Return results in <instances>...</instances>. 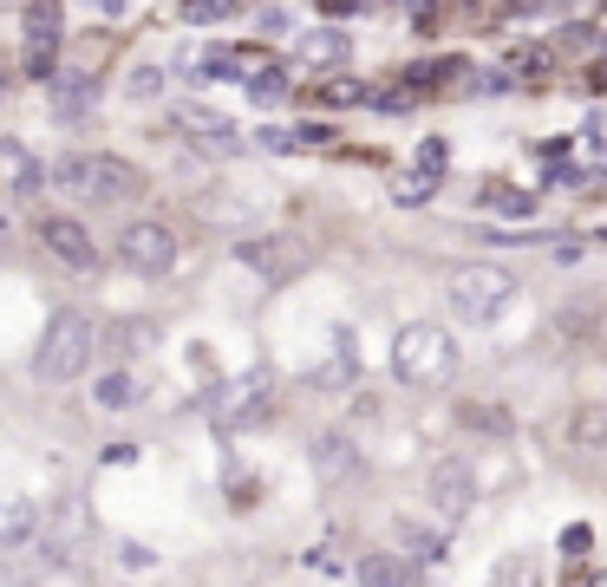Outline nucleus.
<instances>
[{
    "label": "nucleus",
    "mask_w": 607,
    "mask_h": 587,
    "mask_svg": "<svg viewBox=\"0 0 607 587\" xmlns=\"http://www.w3.org/2000/svg\"><path fill=\"white\" fill-rule=\"evenodd\" d=\"M92 78H52V118H85L92 111Z\"/></svg>",
    "instance_id": "4468645a"
},
{
    "label": "nucleus",
    "mask_w": 607,
    "mask_h": 587,
    "mask_svg": "<svg viewBox=\"0 0 607 587\" xmlns=\"http://www.w3.org/2000/svg\"><path fill=\"white\" fill-rule=\"evenodd\" d=\"M157 555L144 549V542H118V568H150Z\"/></svg>",
    "instance_id": "c756f323"
},
{
    "label": "nucleus",
    "mask_w": 607,
    "mask_h": 587,
    "mask_svg": "<svg viewBox=\"0 0 607 587\" xmlns=\"http://www.w3.org/2000/svg\"><path fill=\"white\" fill-rule=\"evenodd\" d=\"M347 52H353V33H340V26H314V33H301V39H294V59H301V65H314V72L347 65Z\"/></svg>",
    "instance_id": "9b49d317"
},
{
    "label": "nucleus",
    "mask_w": 607,
    "mask_h": 587,
    "mask_svg": "<svg viewBox=\"0 0 607 587\" xmlns=\"http://www.w3.org/2000/svg\"><path fill=\"white\" fill-rule=\"evenodd\" d=\"M98 405H105V412L137 405V372H105V379H98Z\"/></svg>",
    "instance_id": "dca6fc26"
},
{
    "label": "nucleus",
    "mask_w": 607,
    "mask_h": 587,
    "mask_svg": "<svg viewBox=\"0 0 607 587\" xmlns=\"http://www.w3.org/2000/svg\"><path fill=\"white\" fill-rule=\"evenodd\" d=\"M33 529H39V510L26 497H0V549H20Z\"/></svg>",
    "instance_id": "ddd939ff"
},
{
    "label": "nucleus",
    "mask_w": 607,
    "mask_h": 587,
    "mask_svg": "<svg viewBox=\"0 0 607 587\" xmlns=\"http://www.w3.org/2000/svg\"><path fill=\"white\" fill-rule=\"evenodd\" d=\"M118 261L131 268V274H163V268H177V229L170 222H124V235H118Z\"/></svg>",
    "instance_id": "39448f33"
},
{
    "label": "nucleus",
    "mask_w": 607,
    "mask_h": 587,
    "mask_svg": "<svg viewBox=\"0 0 607 587\" xmlns=\"http://www.w3.org/2000/svg\"><path fill=\"white\" fill-rule=\"evenodd\" d=\"M124 91H131L137 105H150V98H163V72H157V65H137V72L124 78Z\"/></svg>",
    "instance_id": "4be33fe9"
},
{
    "label": "nucleus",
    "mask_w": 607,
    "mask_h": 587,
    "mask_svg": "<svg viewBox=\"0 0 607 587\" xmlns=\"http://www.w3.org/2000/svg\"><path fill=\"white\" fill-rule=\"evenodd\" d=\"M52 183H59L72 203H92V209L144 196V170L124 163V157H111V150H65V157L52 163Z\"/></svg>",
    "instance_id": "f257e3e1"
},
{
    "label": "nucleus",
    "mask_w": 607,
    "mask_h": 587,
    "mask_svg": "<svg viewBox=\"0 0 607 587\" xmlns=\"http://www.w3.org/2000/svg\"><path fill=\"white\" fill-rule=\"evenodd\" d=\"M92 353H98V327L85 320V314H72V307H59L52 320H46V333H39V353H33V372L46 379V386H72L85 366H92Z\"/></svg>",
    "instance_id": "7ed1b4c3"
},
{
    "label": "nucleus",
    "mask_w": 607,
    "mask_h": 587,
    "mask_svg": "<svg viewBox=\"0 0 607 587\" xmlns=\"http://www.w3.org/2000/svg\"><path fill=\"white\" fill-rule=\"evenodd\" d=\"M216 418L229 431H248V425H268L275 418V379L268 372H242L216 392Z\"/></svg>",
    "instance_id": "423d86ee"
},
{
    "label": "nucleus",
    "mask_w": 607,
    "mask_h": 587,
    "mask_svg": "<svg viewBox=\"0 0 607 587\" xmlns=\"http://www.w3.org/2000/svg\"><path fill=\"white\" fill-rule=\"evenodd\" d=\"M445 157H451V150H445V137H425V150H418V176H432V183H438Z\"/></svg>",
    "instance_id": "bb28decb"
},
{
    "label": "nucleus",
    "mask_w": 607,
    "mask_h": 587,
    "mask_svg": "<svg viewBox=\"0 0 607 587\" xmlns=\"http://www.w3.org/2000/svg\"><path fill=\"white\" fill-rule=\"evenodd\" d=\"M235 255H242L255 274H268V281H294V274L314 268V248H307L301 235H248Z\"/></svg>",
    "instance_id": "6e6552de"
},
{
    "label": "nucleus",
    "mask_w": 607,
    "mask_h": 587,
    "mask_svg": "<svg viewBox=\"0 0 607 587\" xmlns=\"http://www.w3.org/2000/svg\"><path fill=\"white\" fill-rule=\"evenodd\" d=\"M333 346H340V353H333L327 366H314V386H347V379H353V340L340 333Z\"/></svg>",
    "instance_id": "6ab92c4d"
},
{
    "label": "nucleus",
    "mask_w": 607,
    "mask_h": 587,
    "mask_svg": "<svg viewBox=\"0 0 607 587\" xmlns=\"http://www.w3.org/2000/svg\"><path fill=\"white\" fill-rule=\"evenodd\" d=\"M7 163H13V189H20V196H33V189H39V163H33L26 150H7Z\"/></svg>",
    "instance_id": "a878e982"
},
{
    "label": "nucleus",
    "mask_w": 607,
    "mask_h": 587,
    "mask_svg": "<svg viewBox=\"0 0 607 587\" xmlns=\"http://www.w3.org/2000/svg\"><path fill=\"white\" fill-rule=\"evenodd\" d=\"M177 131H190V144H203L209 157H235L248 137H242V124L229 118V111H216V105H203V98H183L177 105Z\"/></svg>",
    "instance_id": "0eeeda50"
},
{
    "label": "nucleus",
    "mask_w": 607,
    "mask_h": 587,
    "mask_svg": "<svg viewBox=\"0 0 607 587\" xmlns=\"http://www.w3.org/2000/svg\"><path fill=\"white\" fill-rule=\"evenodd\" d=\"M262 26H268V33H288V26H294V13H288V7H268V13H262Z\"/></svg>",
    "instance_id": "7c9ffc66"
},
{
    "label": "nucleus",
    "mask_w": 607,
    "mask_h": 587,
    "mask_svg": "<svg viewBox=\"0 0 607 587\" xmlns=\"http://www.w3.org/2000/svg\"><path fill=\"white\" fill-rule=\"evenodd\" d=\"M255 144H262V150H301V144H294V131H281V124L255 131Z\"/></svg>",
    "instance_id": "c85d7f7f"
},
{
    "label": "nucleus",
    "mask_w": 607,
    "mask_h": 587,
    "mask_svg": "<svg viewBox=\"0 0 607 587\" xmlns=\"http://www.w3.org/2000/svg\"><path fill=\"white\" fill-rule=\"evenodd\" d=\"M229 13H235L229 0H190V7H177V20H183V26H222Z\"/></svg>",
    "instance_id": "aec40b11"
},
{
    "label": "nucleus",
    "mask_w": 607,
    "mask_h": 587,
    "mask_svg": "<svg viewBox=\"0 0 607 587\" xmlns=\"http://www.w3.org/2000/svg\"><path fill=\"white\" fill-rule=\"evenodd\" d=\"M458 418L471 431H510V412H497V405H458Z\"/></svg>",
    "instance_id": "5701e85b"
},
{
    "label": "nucleus",
    "mask_w": 607,
    "mask_h": 587,
    "mask_svg": "<svg viewBox=\"0 0 607 587\" xmlns=\"http://www.w3.org/2000/svg\"><path fill=\"white\" fill-rule=\"evenodd\" d=\"M484 209H497V216H536V196H530V189L497 183V189H484Z\"/></svg>",
    "instance_id": "a211bd4d"
},
{
    "label": "nucleus",
    "mask_w": 607,
    "mask_h": 587,
    "mask_svg": "<svg viewBox=\"0 0 607 587\" xmlns=\"http://www.w3.org/2000/svg\"><path fill=\"white\" fill-rule=\"evenodd\" d=\"M248 98H255V105H281V98H288V72H281V65H275V72H262V78L248 85Z\"/></svg>",
    "instance_id": "b1692460"
},
{
    "label": "nucleus",
    "mask_w": 607,
    "mask_h": 587,
    "mask_svg": "<svg viewBox=\"0 0 607 587\" xmlns=\"http://www.w3.org/2000/svg\"><path fill=\"white\" fill-rule=\"evenodd\" d=\"M588 549V529H562V555H582Z\"/></svg>",
    "instance_id": "2f4dec72"
},
{
    "label": "nucleus",
    "mask_w": 607,
    "mask_h": 587,
    "mask_svg": "<svg viewBox=\"0 0 607 587\" xmlns=\"http://www.w3.org/2000/svg\"><path fill=\"white\" fill-rule=\"evenodd\" d=\"M360 582L366 587H399L405 582V568H399L392 555H366V562H360Z\"/></svg>",
    "instance_id": "412c9836"
},
{
    "label": "nucleus",
    "mask_w": 607,
    "mask_h": 587,
    "mask_svg": "<svg viewBox=\"0 0 607 587\" xmlns=\"http://www.w3.org/2000/svg\"><path fill=\"white\" fill-rule=\"evenodd\" d=\"M432 189H438V183H432V176H405V183H399V189H392V196H399V203H405V209H418V203H432Z\"/></svg>",
    "instance_id": "cd10ccee"
},
{
    "label": "nucleus",
    "mask_w": 607,
    "mask_h": 587,
    "mask_svg": "<svg viewBox=\"0 0 607 587\" xmlns=\"http://www.w3.org/2000/svg\"><path fill=\"white\" fill-rule=\"evenodd\" d=\"M39 575H46L39 562H13V555H0V587H33Z\"/></svg>",
    "instance_id": "393cba45"
},
{
    "label": "nucleus",
    "mask_w": 607,
    "mask_h": 587,
    "mask_svg": "<svg viewBox=\"0 0 607 587\" xmlns=\"http://www.w3.org/2000/svg\"><path fill=\"white\" fill-rule=\"evenodd\" d=\"M314 470H320V477H353L360 457H353L347 438H320V444H314Z\"/></svg>",
    "instance_id": "2eb2a0df"
},
{
    "label": "nucleus",
    "mask_w": 607,
    "mask_h": 587,
    "mask_svg": "<svg viewBox=\"0 0 607 587\" xmlns=\"http://www.w3.org/2000/svg\"><path fill=\"white\" fill-rule=\"evenodd\" d=\"M569 444H575L582 457H607V405H582V412L569 418Z\"/></svg>",
    "instance_id": "f8f14e48"
},
{
    "label": "nucleus",
    "mask_w": 607,
    "mask_h": 587,
    "mask_svg": "<svg viewBox=\"0 0 607 587\" xmlns=\"http://www.w3.org/2000/svg\"><path fill=\"white\" fill-rule=\"evenodd\" d=\"M490 587H536V555H503L497 568H490Z\"/></svg>",
    "instance_id": "f3484780"
},
{
    "label": "nucleus",
    "mask_w": 607,
    "mask_h": 587,
    "mask_svg": "<svg viewBox=\"0 0 607 587\" xmlns=\"http://www.w3.org/2000/svg\"><path fill=\"white\" fill-rule=\"evenodd\" d=\"M392 372H399L412 392H438V386H451V372H458V340H451L438 320H412V327H399V340H392Z\"/></svg>",
    "instance_id": "f03ea898"
},
{
    "label": "nucleus",
    "mask_w": 607,
    "mask_h": 587,
    "mask_svg": "<svg viewBox=\"0 0 607 587\" xmlns=\"http://www.w3.org/2000/svg\"><path fill=\"white\" fill-rule=\"evenodd\" d=\"M471 503H477V477H471V464H464V457L432 464V510H438L445 523H464Z\"/></svg>",
    "instance_id": "1a4fd4ad"
},
{
    "label": "nucleus",
    "mask_w": 607,
    "mask_h": 587,
    "mask_svg": "<svg viewBox=\"0 0 607 587\" xmlns=\"http://www.w3.org/2000/svg\"><path fill=\"white\" fill-rule=\"evenodd\" d=\"M588 587H607V575H588Z\"/></svg>",
    "instance_id": "473e14b6"
},
{
    "label": "nucleus",
    "mask_w": 607,
    "mask_h": 587,
    "mask_svg": "<svg viewBox=\"0 0 607 587\" xmlns=\"http://www.w3.org/2000/svg\"><path fill=\"white\" fill-rule=\"evenodd\" d=\"M510 294H517V281H510L503 268H490V261H471V268H458V274L445 281V301H451V314H458L464 327H490V320L510 307Z\"/></svg>",
    "instance_id": "20e7f679"
},
{
    "label": "nucleus",
    "mask_w": 607,
    "mask_h": 587,
    "mask_svg": "<svg viewBox=\"0 0 607 587\" xmlns=\"http://www.w3.org/2000/svg\"><path fill=\"white\" fill-rule=\"evenodd\" d=\"M39 242H46V255H52V261L78 268V274H92V268H98V242H92V235H85V222H72V216H46V222H39Z\"/></svg>",
    "instance_id": "9d476101"
}]
</instances>
